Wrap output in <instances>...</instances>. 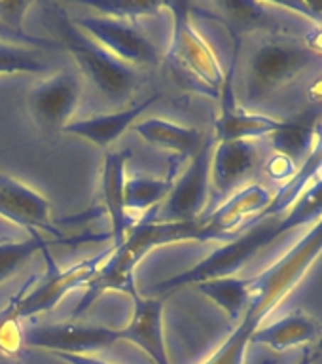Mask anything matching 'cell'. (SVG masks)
<instances>
[{
    "mask_svg": "<svg viewBox=\"0 0 322 364\" xmlns=\"http://www.w3.org/2000/svg\"><path fill=\"white\" fill-rule=\"evenodd\" d=\"M53 63L45 57L44 50L0 40V76L10 74H48Z\"/></svg>",
    "mask_w": 322,
    "mask_h": 364,
    "instance_id": "obj_25",
    "label": "cell"
},
{
    "mask_svg": "<svg viewBox=\"0 0 322 364\" xmlns=\"http://www.w3.org/2000/svg\"><path fill=\"white\" fill-rule=\"evenodd\" d=\"M322 57L313 53L300 38L289 34H267L256 42L245 63L241 107L252 110L286 85L317 67Z\"/></svg>",
    "mask_w": 322,
    "mask_h": 364,
    "instance_id": "obj_4",
    "label": "cell"
},
{
    "mask_svg": "<svg viewBox=\"0 0 322 364\" xmlns=\"http://www.w3.org/2000/svg\"><path fill=\"white\" fill-rule=\"evenodd\" d=\"M311 355H313V358L318 357V355H322V338L317 341V346H315V347H313V349H311Z\"/></svg>",
    "mask_w": 322,
    "mask_h": 364,
    "instance_id": "obj_37",
    "label": "cell"
},
{
    "mask_svg": "<svg viewBox=\"0 0 322 364\" xmlns=\"http://www.w3.org/2000/svg\"><path fill=\"white\" fill-rule=\"evenodd\" d=\"M131 129L148 144L167 150V152H175L176 156L186 159H190L198 152L207 136L203 131L195 129V127L178 125L163 118L141 119Z\"/></svg>",
    "mask_w": 322,
    "mask_h": 364,
    "instance_id": "obj_19",
    "label": "cell"
},
{
    "mask_svg": "<svg viewBox=\"0 0 322 364\" xmlns=\"http://www.w3.org/2000/svg\"><path fill=\"white\" fill-rule=\"evenodd\" d=\"M298 364H313L311 347H306V349H304V353H301V358L298 360Z\"/></svg>",
    "mask_w": 322,
    "mask_h": 364,
    "instance_id": "obj_36",
    "label": "cell"
},
{
    "mask_svg": "<svg viewBox=\"0 0 322 364\" xmlns=\"http://www.w3.org/2000/svg\"><path fill=\"white\" fill-rule=\"evenodd\" d=\"M163 10L171 11L173 17V34L167 51L173 70L192 90L220 99L227 73L215 48L195 27L192 19V4L163 2Z\"/></svg>",
    "mask_w": 322,
    "mask_h": 364,
    "instance_id": "obj_6",
    "label": "cell"
},
{
    "mask_svg": "<svg viewBox=\"0 0 322 364\" xmlns=\"http://www.w3.org/2000/svg\"><path fill=\"white\" fill-rule=\"evenodd\" d=\"M318 124L321 122H317V118L307 114L292 122H284L283 129L269 136L272 148L275 154H283L300 165L307 158V154L311 152Z\"/></svg>",
    "mask_w": 322,
    "mask_h": 364,
    "instance_id": "obj_23",
    "label": "cell"
},
{
    "mask_svg": "<svg viewBox=\"0 0 322 364\" xmlns=\"http://www.w3.org/2000/svg\"><path fill=\"white\" fill-rule=\"evenodd\" d=\"M0 364H11V363H8V360H6V357H0Z\"/></svg>",
    "mask_w": 322,
    "mask_h": 364,
    "instance_id": "obj_38",
    "label": "cell"
},
{
    "mask_svg": "<svg viewBox=\"0 0 322 364\" xmlns=\"http://www.w3.org/2000/svg\"><path fill=\"white\" fill-rule=\"evenodd\" d=\"M0 216L28 233L48 232L53 239H67L51 224V203L14 176L0 171Z\"/></svg>",
    "mask_w": 322,
    "mask_h": 364,
    "instance_id": "obj_13",
    "label": "cell"
},
{
    "mask_svg": "<svg viewBox=\"0 0 322 364\" xmlns=\"http://www.w3.org/2000/svg\"><path fill=\"white\" fill-rule=\"evenodd\" d=\"M34 8V2L28 0H0V23L19 34H31L25 28V16Z\"/></svg>",
    "mask_w": 322,
    "mask_h": 364,
    "instance_id": "obj_29",
    "label": "cell"
},
{
    "mask_svg": "<svg viewBox=\"0 0 322 364\" xmlns=\"http://www.w3.org/2000/svg\"><path fill=\"white\" fill-rule=\"evenodd\" d=\"M307 101L311 105H322V74L313 80L307 87Z\"/></svg>",
    "mask_w": 322,
    "mask_h": 364,
    "instance_id": "obj_35",
    "label": "cell"
},
{
    "mask_svg": "<svg viewBox=\"0 0 322 364\" xmlns=\"http://www.w3.org/2000/svg\"><path fill=\"white\" fill-rule=\"evenodd\" d=\"M173 175L165 178H152V176H133L125 181L124 203L125 213L136 222V216L144 215L154 205L163 201L173 188Z\"/></svg>",
    "mask_w": 322,
    "mask_h": 364,
    "instance_id": "obj_24",
    "label": "cell"
},
{
    "mask_svg": "<svg viewBox=\"0 0 322 364\" xmlns=\"http://www.w3.org/2000/svg\"><path fill=\"white\" fill-rule=\"evenodd\" d=\"M159 93L148 97L144 101H141L135 107L124 108V110H116V112H107V114H97L91 118L84 119H73L70 124L65 127L63 133L68 135L80 136L87 142H93L99 148H110L114 142L118 141L119 136L124 135L125 131L131 129L133 125L139 122L142 114L146 112L148 108L154 107L156 101L159 99Z\"/></svg>",
    "mask_w": 322,
    "mask_h": 364,
    "instance_id": "obj_17",
    "label": "cell"
},
{
    "mask_svg": "<svg viewBox=\"0 0 322 364\" xmlns=\"http://www.w3.org/2000/svg\"><path fill=\"white\" fill-rule=\"evenodd\" d=\"M0 40L4 42H14V44H23L28 48H36V50H59L57 42L50 38V36H40V34H19L11 28L4 27L0 23Z\"/></svg>",
    "mask_w": 322,
    "mask_h": 364,
    "instance_id": "obj_30",
    "label": "cell"
},
{
    "mask_svg": "<svg viewBox=\"0 0 322 364\" xmlns=\"http://www.w3.org/2000/svg\"><path fill=\"white\" fill-rule=\"evenodd\" d=\"M273 193L264 184H249L227 198L213 215L199 218L203 241H230L247 220H254L272 203Z\"/></svg>",
    "mask_w": 322,
    "mask_h": 364,
    "instance_id": "obj_14",
    "label": "cell"
},
{
    "mask_svg": "<svg viewBox=\"0 0 322 364\" xmlns=\"http://www.w3.org/2000/svg\"><path fill=\"white\" fill-rule=\"evenodd\" d=\"M260 164L256 141H216L210 159V186L216 192H230Z\"/></svg>",
    "mask_w": 322,
    "mask_h": 364,
    "instance_id": "obj_18",
    "label": "cell"
},
{
    "mask_svg": "<svg viewBox=\"0 0 322 364\" xmlns=\"http://www.w3.org/2000/svg\"><path fill=\"white\" fill-rule=\"evenodd\" d=\"M298 167H300V165L296 164L294 159L286 158L283 154H273L272 158L267 159L266 173L272 181L286 184V182L296 175Z\"/></svg>",
    "mask_w": 322,
    "mask_h": 364,
    "instance_id": "obj_31",
    "label": "cell"
},
{
    "mask_svg": "<svg viewBox=\"0 0 322 364\" xmlns=\"http://www.w3.org/2000/svg\"><path fill=\"white\" fill-rule=\"evenodd\" d=\"M243 228L245 232L241 235L230 239L226 245L218 247L215 252H210L195 266L154 284V292L167 294V292L186 287V284L201 283L207 279L237 275L245 264H249L256 255H260L262 250L275 243L279 237H284L296 228L304 226L298 220V216L289 210L283 216H267L262 220L250 222Z\"/></svg>",
    "mask_w": 322,
    "mask_h": 364,
    "instance_id": "obj_5",
    "label": "cell"
},
{
    "mask_svg": "<svg viewBox=\"0 0 322 364\" xmlns=\"http://www.w3.org/2000/svg\"><path fill=\"white\" fill-rule=\"evenodd\" d=\"M65 241V239H55ZM53 245V239H48L40 233H31L25 241H2L0 243V284L14 277L36 252H44Z\"/></svg>",
    "mask_w": 322,
    "mask_h": 364,
    "instance_id": "obj_26",
    "label": "cell"
},
{
    "mask_svg": "<svg viewBox=\"0 0 322 364\" xmlns=\"http://www.w3.org/2000/svg\"><path fill=\"white\" fill-rule=\"evenodd\" d=\"M110 250L112 249H104L99 255L85 258V260L78 262V264L61 267L55 262V258L50 255V250L45 249L42 255L45 256L48 269L42 275V279L36 284H33V289H28V284H31V279H28V283L23 287L21 292L10 300L14 304L17 318L23 321V318L36 317L40 313L51 311L73 290L80 289V287L85 289V284L95 277L99 267L107 262V258L110 256Z\"/></svg>",
    "mask_w": 322,
    "mask_h": 364,
    "instance_id": "obj_7",
    "label": "cell"
},
{
    "mask_svg": "<svg viewBox=\"0 0 322 364\" xmlns=\"http://www.w3.org/2000/svg\"><path fill=\"white\" fill-rule=\"evenodd\" d=\"M40 21L57 42L59 50L68 51L78 65L82 78H87L110 102L127 101L136 87V70L110 55L102 46L74 25L73 17L57 2L40 4Z\"/></svg>",
    "mask_w": 322,
    "mask_h": 364,
    "instance_id": "obj_3",
    "label": "cell"
},
{
    "mask_svg": "<svg viewBox=\"0 0 322 364\" xmlns=\"http://www.w3.org/2000/svg\"><path fill=\"white\" fill-rule=\"evenodd\" d=\"M318 178H322V122L318 124L311 152L307 154V158L301 161L296 175L273 193L272 203L267 205V209L262 215L256 216L252 222L267 218V216H283L300 199L301 193L306 192L307 188H311ZM247 224H250V222H247Z\"/></svg>",
    "mask_w": 322,
    "mask_h": 364,
    "instance_id": "obj_20",
    "label": "cell"
},
{
    "mask_svg": "<svg viewBox=\"0 0 322 364\" xmlns=\"http://www.w3.org/2000/svg\"><path fill=\"white\" fill-rule=\"evenodd\" d=\"M301 42H304L313 53H317V55L322 57V23L309 28V31L304 34Z\"/></svg>",
    "mask_w": 322,
    "mask_h": 364,
    "instance_id": "obj_33",
    "label": "cell"
},
{
    "mask_svg": "<svg viewBox=\"0 0 322 364\" xmlns=\"http://www.w3.org/2000/svg\"><path fill=\"white\" fill-rule=\"evenodd\" d=\"M239 51H233V61L230 73L226 74V84L220 93V114L215 122L216 141H256L262 136H272L284 127V119L272 118L266 114L252 112L239 107L233 91V76L237 65Z\"/></svg>",
    "mask_w": 322,
    "mask_h": 364,
    "instance_id": "obj_12",
    "label": "cell"
},
{
    "mask_svg": "<svg viewBox=\"0 0 322 364\" xmlns=\"http://www.w3.org/2000/svg\"><path fill=\"white\" fill-rule=\"evenodd\" d=\"M23 328L21 321L17 318L14 304L0 311V357H11L23 349Z\"/></svg>",
    "mask_w": 322,
    "mask_h": 364,
    "instance_id": "obj_28",
    "label": "cell"
},
{
    "mask_svg": "<svg viewBox=\"0 0 322 364\" xmlns=\"http://www.w3.org/2000/svg\"><path fill=\"white\" fill-rule=\"evenodd\" d=\"M84 80L78 70L63 68L38 80L27 93L28 116L44 133L65 131L78 110Z\"/></svg>",
    "mask_w": 322,
    "mask_h": 364,
    "instance_id": "obj_8",
    "label": "cell"
},
{
    "mask_svg": "<svg viewBox=\"0 0 322 364\" xmlns=\"http://www.w3.org/2000/svg\"><path fill=\"white\" fill-rule=\"evenodd\" d=\"M195 287L201 294L215 301L222 311H226L230 321H239L252 298V277L227 275V277L207 279L195 283Z\"/></svg>",
    "mask_w": 322,
    "mask_h": 364,
    "instance_id": "obj_22",
    "label": "cell"
},
{
    "mask_svg": "<svg viewBox=\"0 0 322 364\" xmlns=\"http://www.w3.org/2000/svg\"><path fill=\"white\" fill-rule=\"evenodd\" d=\"M124 341V330L99 324L53 323L23 330V346L44 349L51 355H91L93 351Z\"/></svg>",
    "mask_w": 322,
    "mask_h": 364,
    "instance_id": "obj_11",
    "label": "cell"
},
{
    "mask_svg": "<svg viewBox=\"0 0 322 364\" xmlns=\"http://www.w3.org/2000/svg\"><path fill=\"white\" fill-rule=\"evenodd\" d=\"M131 158L129 150H122V152H110L104 154V161H102V173H101V196L102 205L107 210L108 218H110V226H112V237L114 245L118 247L129 233L136 222L125 213L124 203V190H125V167H127V159Z\"/></svg>",
    "mask_w": 322,
    "mask_h": 364,
    "instance_id": "obj_16",
    "label": "cell"
},
{
    "mask_svg": "<svg viewBox=\"0 0 322 364\" xmlns=\"http://www.w3.org/2000/svg\"><path fill=\"white\" fill-rule=\"evenodd\" d=\"M53 357L61 358L63 363H67V364H112V363H107V360H101V358L93 357V355H63V353H55Z\"/></svg>",
    "mask_w": 322,
    "mask_h": 364,
    "instance_id": "obj_34",
    "label": "cell"
},
{
    "mask_svg": "<svg viewBox=\"0 0 322 364\" xmlns=\"http://www.w3.org/2000/svg\"><path fill=\"white\" fill-rule=\"evenodd\" d=\"M277 6L289 14H300L301 17L311 19L315 25L322 23V2H277Z\"/></svg>",
    "mask_w": 322,
    "mask_h": 364,
    "instance_id": "obj_32",
    "label": "cell"
},
{
    "mask_svg": "<svg viewBox=\"0 0 322 364\" xmlns=\"http://www.w3.org/2000/svg\"><path fill=\"white\" fill-rule=\"evenodd\" d=\"M322 255V218L272 266L252 277V298L226 341L201 364H245L250 340L279 304L304 281Z\"/></svg>",
    "mask_w": 322,
    "mask_h": 364,
    "instance_id": "obj_1",
    "label": "cell"
},
{
    "mask_svg": "<svg viewBox=\"0 0 322 364\" xmlns=\"http://www.w3.org/2000/svg\"><path fill=\"white\" fill-rule=\"evenodd\" d=\"M84 6L97 11L99 16L131 23H139L141 17L156 16L163 10V2H139V0H101V2H84Z\"/></svg>",
    "mask_w": 322,
    "mask_h": 364,
    "instance_id": "obj_27",
    "label": "cell"
},
{
    "mask_svg": "<svg viewBox=\"0 0 322 364\" xmlns=\"http://www.w3.org/2000/svg\"><path fill=\"white\" fill-rule=\"evenodd\" d=\"M133 300V313L124 326V340L135 343L152 358L154 364H171L163 334V298H146L139 294L136 283L127 289Z\"/></svg>",
    "mask_w": 322,
    "mask_h": 364,
    "instance_id": "obj_15",
    "label": "cell"
},
{
    "mask_svg": "<svg viewBox=\"0 0 322 364\" xmlns=\"http://www.w3.org/2000/svg\"><path fill=\"white\" fill-rule=\"evenodd\" d=\"M321 332V326L313 317L301 311H294L275 323L266 324L256 330L250 343L266 346L273 351H286L292 347L311 343Z\"/></svg>",
    "mask_w": 322,
    "mask_h": 364,
    "instance_id": "obj_21",
    "label": "cell"
},
{
    "mask_svg": "<svg viewBox=\"0 0 322 364\" xmlns=\"http://www.w3.org/2000/svg\"><path fill=\"white\" fill-rule=\"evenodd\" d=\"M215 135L205 136L203 144L188 159L186 171L171 188L163 207V222L199 220L210 193V159L215 152Z\"/></svg>",
    "mask_w": 322,
    "mask_h": 364,
    "instance_id": "obj_10",
    "label": "cell"
},
{
    "mask_svg": "<svg viewBox=\"0 0 322 364\" xmlns=\"http://www.w3.org/2000/svg\"><path fill=\"white\" fill-rule=\"evenodd\" d=\"M182 241H203L201 222H148L136 224L129 230L118 247H110V256L99 267L95 277L85 284V294L74 309V315L87 311L108 290L127 292L135 284V269L152 250L165 245L182 243Z\"/></svg>",
    "mask_w": 322,
    "mask_h": 364,
    "instance_id": "obj_2",
    "label": "cell"
},
{
    "mask_svg": "<svg viewBox=\"0 0 322 364\" xmlns=\"http://www.w3.org/2000/svg\"><path fill=\"white\" fill-rule=\"evenodd\" d=\"M74 25L90 38L129 67H152L159 63V50L139 23L122 21L107 16L84 14L73 19Z\"/></svg>",
    "mask_w": 322,
    "mask_h": 364,
    "instance_id": "obj_9",
    "label": "cell"
}]
</instances>
